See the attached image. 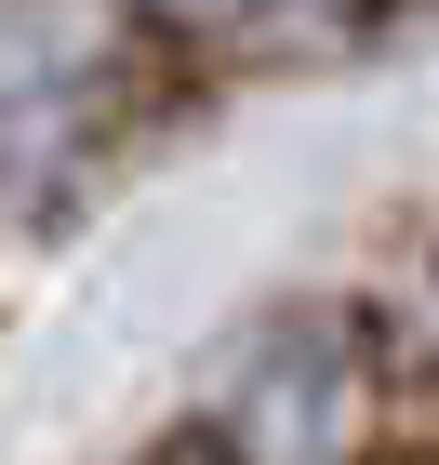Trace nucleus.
I'll return each mask as SVG.
<instances>
[{"label": "nucleus", "instance_id": "f257e3e1", "mask_svg": "<svg viewBox=\"0 0 439 465\" xmlns=\"http://www.w3.org/2000/svg\"><path fill=\"white\" fill-rule=\"evenodd\" d=\"M214 439L240 465H346V439H360V346H346V320L266 332Z\"/></svg>", "mask_w": 439, "mask_h": 465}, {"label": "nucleus", "instance_id": "f03ea898", "mask_svg": "<svg viewBox=\"0 0 439 465\" xmlns=\"http://www.w3.org/2000/svg\"><path fill=\"white\" fill-rule=\"evenodd\" d=\"M146 14H174V27H226V14H266V0H146Z\"/></svg>", "mask_w": 439, "mask_h": 465}, {"label": "nucleus", "instance_id": "7ed1b4c3", "mask_svg": "<svg viewBox=\"0 0 439 465\" xmlns=\"http://www.w3.org/2000/svg\"><path fill=\"white\" fill-rule=\"evenodd\" d=\"M146 465H240V452H226V439H160Z\"/></svg>", "mask_w": 439, "mask_h": 465}, {"label": "nucleus", "instance_id": "20e7f679", "mask_svg": "<svg viewBox=\"0 0 439 465\" xmlns=\"http://www.w3.org/2000/svg\"><path fill=\"white\" fill-rule=\"evenodd\" d=\"M426 346H439V266H426Z\"/></svg>", "mask_w": 439, "mask_h": 465}]
</instances>
